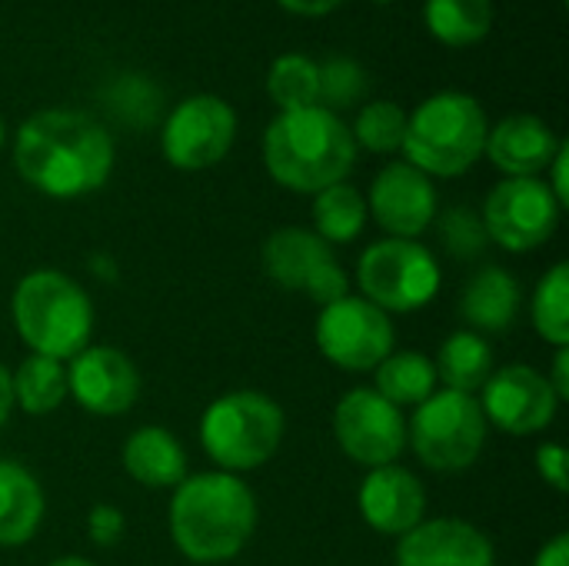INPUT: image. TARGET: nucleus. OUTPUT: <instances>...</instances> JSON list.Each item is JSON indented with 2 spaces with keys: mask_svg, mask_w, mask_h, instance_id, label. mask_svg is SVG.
Returning a JSON list of instances; mask_svg holds the SVG:
<instances>
[{
  "mask_svg": "<svg viewBox=\"0 0 569 566\" xmlns=\"http://www.w3.org/2000/svg\"><path fill=\"white\" fill-rule=\"evenodd\" d=\"M10 387H13V407H20L30 417H47L70 397L63 360L40 357V354H30L10 374Z\"/></svg>",
  "mask_w": 569,
  "mask_h": 566,
  "instance_id": "393cba45",
  "label": "nucleus"
},
{
  "mask_svg": "<svg viewBox=\"0 0 569 566\" xmlns=\"http://www.w3.org/2000/svg\"><path fill=\"white\" fill-rule=\"evenodd\" d=\"M317 77H320V97L317 103L327 107L330 113L353 107L363 93H367V73L357 60L350 57H327L323 63H317Z\"/></svg>",
  "mask_w": 569,
  "mask_h": 566,
  "instance_id": "7c9ffc66",
  "label": "nucleus"
},
{
  "mask_svg": "<svg viewBox=\"0 0 569 566\" xmlns=\"http://www.w3.org/2000/svg\"><path fill=\"white\" fill-rule=\"evenodd\" d=\"M560 210L563 207L550 193L547 180L507 177L487 193L480 220L497 247L510 254H530L553 237L560 224Z\"/></svg>",
  "mask_w": 569,
  "mask_h": 566,
  "instance_id": "1a4fd4ad",
  "label": "nucleus"
},
{
  "mask_svg": "<svg viewBox=\"0 0 569 566\" xmlns=\"http://www.w3.org/2000/svg\"><path fill=\"white\" fill-rule=\"evenodd\" d=\"M480 410L497 430L510 437H533L557 420L560 397L540 370L527 364H510L503 370H493L490 380L480 387Z\"/></svg>",
  "mask_w": 569,
  "mask_h": 566,
  "instance_id": "ddd939ff",
  "label": "nucleus"
},
{
  "mask_svg": "<svg viewBox=\"0 0 569 566\" xmlns=\"http://www.w3.org/2000/svg\"><path fill=\"white\" fill-rule=\"evenodd\" d=\"M333 437L360 467H387L407 450V417L373 387H353L333 407Z\"/></svg>",
  "mask_w": 569,
  "mask_h": 566,
  "instance_id": "9d476101",
  "label": "nucleus"
},
{
  "mask_svg": "<svg viewBox=\"0 0 569 566\" xmlns=\"http://www.w3.org/2000/svg\"><path fill=\"white\" fill-rule=\"evenodd\" d=\"M567 163H569V147H567V143H560V150H557L553 163L547 167V170H550V180H547V187H550V193H553V197L560 200V207H567V203H569Z\"/></svg>",
  "mask_w": 569,
  "mask_h": 566,
  "instance_id": "e433bc0d",
  "label": "nucleus"
},
{
  "mask_svg": "<svg viewBox=\"0 0 569 566\" xmlns=\"http://www.w3.org/2000/svg\"><path fill=\"white\" fill-rule=\"evenodd\" d=\"M440 240L450 257L457 260H473L487 250L490 237L483 230V220L470 207H453L440 217Z\"/></svg>",
  "mask_w": 569,
  "mask_h": 566,
  "instance_id": "2f4dec72",
  "label": "nucleus"
},
{
  "mask_svg": "<svg viewBox=\"0 0 569 566\" xmlns=\"http://www.w3.org/2000/svg\"><path fill=\"white\" fill-rule=\"evenodd\" d=\"M363 520L383 537L410 534L427 514V490L423 484L400 464L373 467L357 494Z\"/></svg>",
  "mask_w": 569,
  "mask_h": 566,
  "instance_id": "f3484780",
  "label": "nucleus"
},
{
  "mask_svg": "<svg viewBox=\"0 0 569 566\" xmlns=\"http://www.w3.org/2000/svg\"><path fill=\"white\" fill-rule=\"evenodd\" d=\"M537 474L557 494H567V447L563 444H543L537 450Z\"/></svg>",
  "mask_w": 569,
  "mask_h": 566,
  "instance_id": "c9c22d12",
  "label": "nucleus"
},
{
  "mask_svg": "<svg viewBox=\"0 0 569 566\" xmlns=\"http://www.w3.org/2000/svg\"><path fill=\"white\" fill-rule=\"evenodd\" d=\"M107 103H110L113 113H120V117H127L133 123H140V120L147 123V120H153L160 100H157V90L150 87V80L127 73V77H120L113 83V90L107 93Z\"/></svg>",
  "mask_w": 569,
  "mask_h": 566,
  "instance_id": "473e14b6",
  "label": "nucleus"
},
{
  "mask_svg": "<svg viewBox=\"0 0 569 566\" xmlns=\"http://www.w3.org/2000/svg\"><path fill=\"white\" fill-rule=\"evenodd\" d=\"M277 3L290 13H300V17H323V13L337 10L343 0H277Z\"/></svg>",
  "mask_w": 569,
  "mask_h": 566,
  "instance_id": "58836bf2",
  "label": "nucleus"
},
{
  "mask_svg": "<svg viewBox=\"0 0 569 566\" xmlns=\"http://www.w3.org/2000/svg\"><path fill=\"white\" fill-rule=\"evenodd\" d=\"M237 140V113L213 93L180 100L163 120L160 147L177 170H207L220 163Z\"/></svg>",
  "mask_w": 569,
  "mask_h": 566,
  "instance_id": "f8f14e48",
  "label": "nucleus"
},
{
  "mask_svg": "<svg viewBox=\"0 0 569 566\" xmlns=\"http://www.w3.org/2000/svg\"><path fill=\"white\" fill-rule=\"evenodd\" d=\"M487 417L473 394L433 390L413 407L407 424V444L423 467L437 474H460L477 464L487 444Z\"/></svg>",
  "mask_w": 569,
  "mask_h": 566,
  "instance_id": "0eeeda50",
  "label": "nucleus"
},
{
  "mask_svg": "<svg viewBox=\"0 0 569 566\" xmlns=\"http://www.w3.org/2000/svg\"><path fill=\"white\" fill-rule=\"evenodd\" d=\"M350 133L353 143H360L370 153H397L407 137V110L393 100H373L357 113Z\"/></svg>",
  "mask_w": 569,
  "mask_h": 566,
  "instance_id": "c756f323",
  "label": "nucleus"
},
{
  "mask_svg": "<svg viewBox=\"0 0 569 566\" xmlns=\"http://www.w3.org/2000/svg\"><path fill=\"white\" fill-rule=\"evenodd\" d=\"M3 137H7V133H3V120H0V147H3Z\"/></svg>",
  "mask_w": 569,
  "mask_h": 566,
  "instance_id": "37998d69",
  "label": "nucleus"
},
{
  "mask_svg": "<svg viewBox=\"0 0 569 566\" xmlns=\"http://www.w3.org/2000/svg\"><path fill=\"white\" fill-rule=\"evenodd\" d=\"M373 390L393 407H417L437 390V367L420 350H393L373 367Z\"/></svg>",
  "mask_w": 569,
  "mask_h": 566,
  "instance_id": "5701e85b",
  "label": "nucleus"
},
{
  "mask_svg": "<svg viewBox=\"0 0 569 566\" xmlns=\"http://www.w3.org/2000/svg\"><path fill=\"white\" fill-rule=\"evenodd\" d=\"M533 327L537 334L553 344V347H569V267L560 260L553 264L543 280L533 290Z\"/></svg>",
  "mask_w": 569,
  "mask_h": 566,
  "instance_id": "c85d7f7f",
  "label": "nucleus"
},
{
  "mask_svg": "<svg viewBox=\"0 0 569 566\" xmlns=\"http://www.w3.org/2000/svg\"><path fill=\"white\" fill-rule=\"evenodd\" d=\"M397 334L390 314L373 307L363 297H343L330 307H320L317 317V347L340 370H373L383 357L393 354Z\"/></svg>",
  "mask_w": 569,
  "mask_h": 566,
  "instance_id": "9b49d317",
  "label": "nucleus"
},
{
  "mask_svg": "<svg viewBox=\"0 0 569 566\" xmlns=\"http://www.w3.org/2000/svg\"><path fill=\"white\" fill-rule=\"evenodd\" d=\"M553 394L560 397V404L569 397V350L567 347H557V360H553V377H547Z\"/></svg>",
  "mask_w": 569,
  "mask_h": 566,
  "instance_id": "ea45409f",
  "label": "nucleus"
},
{
  "mask_svg": "<svg viewBox=\"0 0 569 566\" xmlns=\"http://www.w3.org/2000/svg\"><path fill=\"white\" fill-rule=\"evenodd\" d=\"M43 487L17 460L0 457V547H23L43 524Z\"/></svg>",
  "mask_w": 569,
  "mask_h": 566,
  "instance_id": "412c9836",
  "label": "nucleus"
},
{
  "mask_svg": "<svg viewBox=\"0 0 569 566\" xmlns=\"http://www.w3.org/2000/svg\"><path fill=\"white\" fill-rule=\"evenodd\" d=\"M427 30L447 47H473L493 27V0H427Z\"/></svg>",
  "mask_w": 569,
  "mask_h": 566,
  "instance_id": "a878e982",
  "label": "nucleus"
},
{
  "mask_svg": "<svg viewBox=\"0 0 569 566\" xmlns=\"http://www.w3.org/2000/svg\"><path fill=\"white\" fill-rule=\"evenodd\" d=\"M533 566H569V537L567 534H557L550 544L540 547Z\"/></svg>",
  "mask_w": 569,
  "mask_h": 566,
  "instance_id": "4c0bfd02",
  "label": "nucleus"
},
{
  "mask_svg": "<svg viewBox=\"0 0 569 566\" xmlns=\"http://www.w3.org/2000/svg\"><path fill=\"white\" fill-rule=\"evenodd\" d=\"M560 137L533 113H510L490 133L483 153L507 177H540L560 150Z\"/></svg>",
  "mask_w": 569,
  "mask_h": 566,
  "instance_id": "a211bd4d",
  "label": "nucleus"
},
{
  "mask_svg": "<svg viewBox=\"0 0 569 566\" xmlns=\"http://www.w3.org/2000/svg\"><path fill=\"white\" fill-rule=\"evenodd\" d=\"M397 566H497L490 537L457 517L420 520L397 544Z\"/></svg>",
  "mask_w": 569,
  "mask_h": 566,
  "instance_id": "dca6fc26",
  "label": "nucleus"
},
{
  "mask_svg": "<svg viewBox=\"0 0 569 566\" xmlns=\"http://www.w3.org/2000/svg\"><path fill=\"white\" fill-rule=\"evenodd\" d=\"M487 133V113L470 93L440 90L407 117L400 150L427 177H460L483 157Z\"/></svg>",
  "mask_w": 569,
  "mask_h": 566,
  "instance_id": "39448f33",
  "label": "nucleus"
},
{
  "mask_svg": "<svg viewBox=\"0 0 569 566\" xmlns=\"http://www.w3.org/2000/svg\"><path fill=\"white\" fill-rule=\"evenodd\" d=\"M20 177L57 200H73L100 190L113 170V140L103 123L80 110H37L13 140Z\"/></svg>",
  "mask_w": 569,
  "mask_h": 566,
  "instance_id": "f257e3e1",
  "label": "nucleus"
},
{
  "mask_svg": "<svg viewBox=\"0 0 569 566\" xmlns=\"http://www.w3.org/2000/svg\"><path fill=\"white\" fill-rule=\"evenodd\" d=\"M10 317L30 354L70 360L90 347L93 304L87 290L60 270H30L10 297Z\"/></svg>",
  "mask_w": 569,
  "mask_h": 566,
  "instance_id": "20e7f679",
  "label": "nucleus"
},
{
  "mask_svg": "<svg viewBox=\"0 0 569 566\" xmlns=\"http://www.w3.org/2000/svg\"><path fill=\"white\" fill-rule=\"evenodd\" d=\"M367 214L390 237L417 240L437 220V190H433V180L423 170H417L413 163L393 160V163H387L373 177L370 197H367Z\"/></svg>",
  "mask_w": 569,
  "mask_h": 566,
  "instance_id": "4468645a",
  "label": "nucleus"
},
{
  "mask_svg": "<svg viewBox=\"0 0 569 566\" xmlns=\"http://www.w3.org/2000/svg\"><path fill=\"white\" fill-rule=\"evenodd\" d=\"M87 530H90V540L97 547H113L127 530V517L113 504H97L87 517Z\"/></svg>",
  "mask_w": 569,
  "mask_h": 566,
  "instance_id": "f704fd0d",
  "label": "nucleus"
},
{
  "mask_svg": "<svg viewBox=\"0 0 569 566\" xmlns=\"http://www.w3.org/2000/svg\"><path fill=\"white\" fill-rule=\"evenodd\" d=\"M520 280L507 267H480L470 274V280L460 290V317L470 324L467 330L487 337V334H503L520 314Z\"/></svg>",
  "mask_w": 569,
  "mask_h": 566,
  "instance_id": "6ab92c4d",
  "label": "nucleus"
},
{
  "mask_svg": "<svg viewBox=\"0 0 569 566\" xmlns=\"http://www.w3.org/2000/svg\"><path fill=\"white\" fill-rule=\"evenodd\" d=\"M123 470L147 490H173L187 477V454L167 427H140L123 444Z\"/></svg>",
  "mask_w": 569,
  "mask_h": 566,
  "instance_id": "aec40b11",
  "label": "nucleus"
},
{
  "mask_svg": "<svg viewBox=\"0 0 569 566\" xmlns=\"http://www.w3.org/2000/svg\"><path fill=\"white\" fill-rule=\"evenodd\" d=\"M440 264L420 240L387 237L370 244L357 264V284L363 300L383 314L423 310L440 290Z\"/></svg>",
  "mask_w": 569,
  "mask_h": 566,
  "instance_id": "6e6552de",
  "label": "nucleus"
},
{
  "mask_svg": "<svg viewBox=\"0 0 569 566\" xmlns=\"http://www.w3.org/2000/svg\"><path fill=\"white\" fill-rule=\"evenodd\" d=\"M47 566H93L90 560H83V557H57V560H50Z\"/></svg>",
  "mask_w": 569,
  "mask_h": 566,
  "instance_id": "79ce46f5",
  "label": "nucleus"
},
{
  "mask_svg": "<svg viewBox=\"0 0 569 566\" xmlns=\"http://www.w3.org/2000/svg\"><path fill=\"white\" fill-rule=\"evenodd\" d=\"M330 260H333L330 244L303 227L273 230L263 244V270L283 290H307L313 274Z\"/></svg>",
  "mask_w": 569,
  "mask_h": 566,
  "instance_id": "4be33fe9",
  "label": "nucleus"
},
{
  "mask_svg": "<svg viewBox=\"0 0 569 566\" xmlns=\"http://www.w3.org/2000/svg\"><path fill=\"white\" fill-rule=\"evenodd\" d=\"M167 524L187 560L227 564L257 530V497L237 474H187L173 487Z\"/></svg>",
  "mask_w": 569,
  "mask_h": 566,
  "instance_id": "f03ea898",
  "label": "nucleus"
},
{
  "mask_svg": "<svg viewBox=\"0 0 569 566\" xmlns=\"http://www.w3.org/2000/svg\"><path fill=\"white\" fill-rule=\"evenodd\" d=\"M367 197L347 180L313 193V234L330 247L357 240L367 227Z\"/></svg>",
  "mask_w": 569,
  "mask_h": 566,
  "instance_id": "bb28decb",
  "label": "nucleus"
},
{
  "mask_svg": "<svg viewBox=\"0 0 569 566\" xmlns=\"http://www.w3.org/2000/svg\"><path fill=\"white\" fill-rule=\"evenodd\" d=\"M70 397L97 417H120L140 397V374L117 347H83L67 367Z\"/></svg>",
  "mask_w": 569,
  "mask_h": 566,
  "instance_id": "2eb2a0df",
  "label": "nucleus"
},
{
  "mask_svg": "<svg viewBox=\"0 0 569 566\" xmlns=\"http://www.w3.org/2000/svg\"><path fill=\"white\" fill-rule=\"evenodd\" d=\"M267 93L270 100L287 113V110H303V107H320V77H317V60L303 53H283L270 63L267 73Z\"/></svg>",
  "mask_w": 569,
  "mask_h": 566,
  "instance_id": "cd10ccee",
  "label": "nucleus"
},
{
  "mask_svg": "<svg viewBox=\"0 0 569 566\" xmlns=\"http://www.w3.org/2000/svg\"><path fill=\"white\" fill-rule=\"evenodd\" d=\"M287 417L280 404L260 390H230L217 397L200 417L203 454L223 474H243L277 457Z\"/></svg>",
  "mask_w": 569,
  "mask_h": 566,
  "instance_id": "423d86ee",
  "label": "nucleus"
},
{
  "mask_svg": "<svg viewBox=\"0 0 569 566\" xmlns=\"http://www.w3.org/2000/svg\"><path fill=\"white\" fill-rule=\"evenodd\" d=\"M437 380H443V390H460V394H477L490 374H493V350L490 340L473 334V330H457L443 340L437 360Z\"/></svg>",
  "mask_w": 569,
  "mask_h": 566,
  "instance_id": "b1692460",
  "label": "nucleus"
},
{
  "mask_svg": "<svg viewBox=\"0 0 569 566\" xmlns=\"http://www.w3.org/2000/svg\"><path fill=\"white\" fill-rule=\"evenodd\" d=\"M303 294H307L310 300H317L320 307H330V304L350 297V277L343 274V267H340L337 257H333L330 264H323V267L313 274V280L307 284Z\"/></svg>",
  "mask_w": 569,
  "mask_h": 566,
  "instance_id": "72a5a7b5",
  "label": "nucleus"
},
{
  "mask_svg": "<svg viewBox=\"0 0 569 566\" xmlns=\"http://www.w3.org/2000/svg\"><path fill=\"white\" fill-rule=\"evenodd\" d=\"M373 3H390V0H373Z\"/></svg>",
  "mask_w": 569,
  "mask_h": 566,
  "instance_id": "c03bdc74",
  "label": "nucleus"
},
{
  "mask_svg": "<svg viewBox=\"0 0 569 566\" xmlns=\"http://www.w3.org/2000/svg\"><path fill=\"white\" fill-rule=\"evenodd\" d=\"M263 163L280 187L320 193L347 180L357 163V143L350 127L327 107L287 110L263 133Z\"/></svg>",
  "mask_w": 569,
  "mask_h": 566,
  "instance_id": "7ed1b4c3",
  "label": "nucleus"
},
{
  "mask_svg": "<svg viewBox=\"0 0 569 566\" xmlns=\"http://www.w3.org/2000/svg\"><path fill=\"white\" fill-rule=\"evenodd\" d=\"M10 410H13V387H10V370L0 364V427L10 420Z\"/></svg>",
  "mask_w": 569,
  "mask_h": 566,
  "instance_id": "a19ab883",
  "label": "nucleus"
}]
</instances>
